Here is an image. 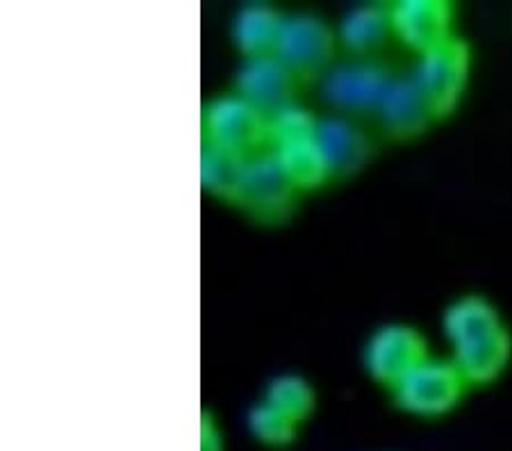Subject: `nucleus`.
I'll return each instance as SVG.
<instances>
[{
	"label": "nucleus",
	"instance_id": "obj_6",
	"mask_svg": "<svg viewBox=\"0 0 512 451\" xmlns=\"http://www.w3.org/2000/svg\"><path fill=\"white\" fill-rule=\"evenodd\" d=\"M337 44V30L321 16L310 12L287 14L274 55L299 80V85H308L319 82L337 62Z\"/></svg>",
	"mask_w": 512,
	"mask_h": 451
},
{
	"label": "nucleus",
	"instance_id": "obj_9",
	"mask_svg": "<svg viewBox=\"0 0 512 451\" xmlns=\"http://www.w3.org/2000/svg\"><path fill=\"white\" fill-rule=\"evenodd\" d=\"M299 87V80L276 55L246 57L235 73V94L267 119L294 105Z\"/></svg>",
	"mask_w": 512,
	"mask_h": 451
},
{
	"label": "nucleus",
	"instance_id": "obj_16",
	"mask_svg": "<svg viewBox=\"0 0 512 451\" xmlns=\"http://www.w3.org/2000/svg\"><path fill=\"white\" fill-rule=\"evenodd\" d=\"M315 137L299 139V142H287L269 149L278 160L280 169L285 171V176L292 180V185L299 192L315 190V187L328 183L326 162Z\"/></svg>",
	"mask_w": 512,
	"mask_h": 451
},
{
	"label": "nucleus",
	"instance_id": "obj_8",
	"mask_svg": "<svg viewBox=\"0 0 512 451\" xmlns=\"http://www.w3.org/2000/svg\"><path fill=\"white\" fill-rule=\"evenodd\" d=\"M362 358H365V369L371 379L392 390L419 363L431 358V351L417 328L408 324H387L367 340Z\"/></svg>",
	"mask_w": 512,
	"mask_h": 451
},
{
	"label": "nucleus",
	"instance_id": "obj_15",
	"mask_svg": "<svg viewBox=\"0 0 512 451\" xmlns=\"http://www.w3.org/2000/svg\"><path fill=\"white\" fill-rule=\"evenodd\" d=\"M249 160L237 158L224 149H217L208 142H201V185L203 190L226 201L230 205H239L242 196L244 174Z\"/></svg>",
	"mask_w": 512,
	"mask_h": 451
},
{
	"label": "nucleus",
	"instance_id": "obj_20",
	"mask_svg": "<svg viewBox=\"0 0 512 451\" xmlns=\"http://www.w3.org/2000/svg\"><path fill=\"white\" fill-rule=\"evenodd\" d=\"M201 451H224V436L210 413L201 417Z\"/></svg>",
	"mask_w": 512,
	"mask_h": 451
},
{
	"label": "nucleus",
	"instance_id": "obj_19",
	"mask_svg": "<svg viewBox=\"0 0 512 451\" xmlns=\"http://www.w3.org/2000/svg\"><path fill=\"white\" fill-rule=\"evenodd\" d=\"M317 126L319 117L310 110L301 108L299 103L289 105V108L269 117V149L287 142H299V139H312L317 135Z\"/></svg>",
	"mask_w": 512,
	"mask_h": 451
},
{
	"label": "nucleus",
	"instance_id": "obj_13",
	"mask_svg": "<svg viewBox=\"0 0 512 451\" xmlns=\"http://www.w3.org/2000/svg\"><path fill=\"white\" fill-rule=\"evenodd\" d=\"M392 37L390 5L385 3L355 5L337 26V41L351 57H376Z\"/></svg>",
	"mask_w": 512,
	"mask_h": 451
},
{
	"label": "nucleus",
	"instance_id": "obj_7",
	"mask_svg": "<svg viewBox=\"0 0 512 451\" xmlns=\"http://www.w3.org/2000/svg\"><path fill=\"white\" fill-rule=\"evenodd\" d=\"M299 190L280 169L274 153L264 151L246 164L239 205L258 224L278 226L294 215Z\"/></svg>",
	"mask_w": 512,
	"mask_h": 451
},
{
	"label": "nucleus",
	"instance_id": "obj_4",
	"mask_svg": "<svg viewBox=\"0 0 512 451\" xmlns=\"http://www.w3.org/2000/svg\"><path fill=\"white\" fill-rule=\"evenodd\" d=\"M472 388L451 358H426L390 390L403 413L421 420L449 415Z\"/></svg>",
	"mask_w": 512,
	"mask_h": 451
},
{
	"label": "nucleus",
	"instance_id": "obj_10",
	"mask_svg": "<svg viewBox=\"0 0 512 451\" xmlns=\"http://www.w3.org/2000/svg\"><path fill=\"white\" fill-rule=\"evenodd\" d=\"M394 37L417 55L451 39L456 7L449 0H396L390 5Z\"/></svg>",
	"mask_w": 512,
	"mask_h": 451
},
{
	"label": "nucleus",
	"instance_id": "obj_5",
	"mask_svg": "<svg viewBox=\"0 0 512 451\" xmlns=\"http://www.w3.org/2000/svg\"><path fill=\"white\" fill-rule=\"evenodd\" d=\"M203 142L251 160L269 151V119L235 92L210 98L201 117Z\"/></svg>",
	"mask_w": 512,
	"mask_h": 451
},
{
	"label": "nucleus",
	"instance_id": "obj_2",
	"mask_svg": "<svg viewBox=\"0 0 512 451\" xmlns=\"http://www.w3.org/2000/svg\"><path fill=\"white\" fill-rule=\"evenodd\" d=\"M396 71L378 57H346L319 80V94L340 117H376Z\"/></svg>",
	"mask_w": 512,
	"mask_h": 451
},
{
	"label": "nucleus",
	"instance_id": "obj_1",
	"mask_svg": "<svg viewBox=\"0 0 512 451\" xmlns=\"http://www.w3.org/2000/svg\"><path fill=\"white\" fill-rule=\"evenodd\" d=\"M442 331L451 360L469 385H490L501 379L512 360V333L499 308L483 294H465L449 303Z\"/></svg>",
	"mask_w": 512,
	"mask_h": 451
},
{
	"label": "nucleus",
	"instance_id": "obj_11",
	"mask_svg": "<svg viewBox=\"0 0 512 451\" xmlns=\"http://www.w3.org/2000/svg\"><path fill=\"white\" fill-rule=\"evenodd\" d=\"M317 146L324 155L328 183L360 174L367 162L374 158V142L358 123L340 114L321 117L317 126Z\"/></svg>",
	"mask_w": 512,
	"mask_h": 451
},
{
	"label": "nucleus",
	"instance_id": "obj_12",
	"mask_svg": "<svg viewBox=\"0 0 512 451\" xmlns=\"http://www.w3.org/2000/svg\"><path fill=\"white\" fill-rule=\"evenodd\" d=\"M374 119L381 133L392 142H412L437 121L410 73H396Z\"/></svg>",
	"mask_w": 512,
	"mask_h": 451
},
{
	"label": "nucleus",
	"instance_id": "obj_18",
	"mask_svg": "<svg viewBox=\"0 0 512 451\" xmlns=\"http://www.w3.org/2000/svg\"><path fill=\"white\" fill-rule=\"evenodd\" d=\"M249 431L251 436L262 442L267 447H287L296 440L299 433V424L289 420L287 415L280 413L274 406H269L267 401H260L249 410Z\"/></svg>",
	"mask_w": 512,
	"mask_h": 451
},
{
	"label": "nucleus",
	"instance_id": "obj_14",
	"mask_svg": "<svg viewBox=\"0 0 512 451\" xmlns=\"http://www.w3.org/2000/svg\"><path fill=\"white\" fill-rule=\"evenodd\" d=\"M285 16L287 14L269 3H246L244 7H239L230 35H233V44L244 55V60L246 57L276 53Z\"/></svg>",
	"mask_w": 512,
	"mask_h": 451
},
{
	"label": "nucleus",
	"instance_id": "obj_17",
	"mask_svg": "<svg viewBox=\"0 0 512 451\" xmlns=\"http://www.w3.org/2000/svg\"><path fill=\"white\" fill-rule=\"evenodd\" d=\"M315 390L312 385L296 374H283L269 381L264 399L280 413L287 415L296 424H303L315 410Z\"/></svg>",
	"mask_w": 512,
	"mask_h": 451
},
{
	"label": "nucleus",
	"instance_id": "obj_3",
	"mask_svg": "<svg viewBox=\"0 0 512 451\" xmlns=\"http://www.w3.org/2000/svg\"><path fill=\"white\" fill-rule=\"evenodd\" d=\"M408 73L426 96L435 119H449L467 92L472 76V48L465 39L453 35L428 53L417 55L415 67Z\"/></svg>",
	"mask_w": 512,
	"mask_h": 451
}]
</instances>
